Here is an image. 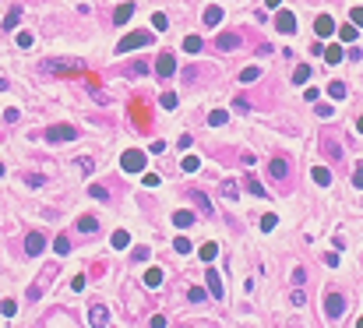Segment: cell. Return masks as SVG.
Masks as SVG:
<instances>
[{"instance_id": "1", "label": "cell", "mask_w": 363, "mask_h": 328, "mask_svg": "<svg viewBox=\"0 0 363 328\" xmlns=\"http://www.w3.org/2000/svg\"><path fill=\"white\" fill-rule=\"evenodd\" d=\"M155 43V35L148 32V28H138V32H131V35H124L120 43H117V53H127V50H141V46H152Z\"/></svg>"}, {"instance_id": "2", "label": "cell", "mask_w": 363, "mask_h": 328, "mask_svg": "<svg viewBox=\"0 0 363 328\" xmlns=\"http://www.w3.org/2000/svg\"><path fill=\"white\" fill-rule=\"evenodd\" d=\"M324 314H328V321H339V318L346 314V297H342L339 289L328 293V300H324Z\"/></svg>"}, {"instance_id": "3", "label": "cell", "mask_w": 363, "mask_h": 328, "mask_svg": "<svg viewBox=\"0 0 363 328\" xmlns=\"http://www.w3.org/2000/svg\"><path fill=\"white\" fill-rule=\"evenodd\" d=\"M74 138H81V131L78 127H67V124H57V127H50L46 131V141H74Z\"/></svg>"}, {"instance_id": "4", "label": "cell", "mask_w": 363, "mask_h": 328, "mask_svg": "<svg viewBox=\"0 0 363 328\" xmlns=\"http://www.w3.org/2000/svg\"><path fill=\"white\" fill-rule=\"evenodd\" d=\"M145 152H134V149H131V152H124V159H120V169H124V173H141V169H145Z\"/></svg>"}, {"instance_id": "5", "label": "cell", "mask_w": 363, "mask_h": 328, "mask_svg": "<svg viewBox=\"0 0 363 328\" xmlns=\"http://www.w3.org/2000/svg\"><path fill=\"white\" fill-rule=\"evenodd\" d=\"M43 67L53 71V75H57V71H60V75H74V71H81L85 64H81V60H46Z\"/></svg>"}, {"instance_id": "6", "label": "cell", "mask_w": 363, "mask_h": 328, "mask_svg": "<svg viewBox=\"0 0 363 328\" xmlns=\"http://www.w3.org/2000/svg\"><path fill=\"white\" fill-rule=\"evenodd\" d=\"M155 75H159V78H173V75H176V60H173V53H169V50L155 60Z\"/></svg>"}, {"instance_id": "7", "label": "cell", "mask_w": 363, "mask_h": 328, "mask_svg": "<svg viewBox=\"0 0 363 328\" xmlns=\"http://www.w3.org/2000/svg\"><path fill=\"white\" fill-rule=\"evenodd\" d=\"M205 282H208V293H212V297H219V300L226 297V286H222V275H219L215 268H208V275H205Z\"/></svg>"}, {"instance_id": "8", "label": "cell", "mask_w": 363, "mask_h": 328, "mask_svg": "<svg viewBox=\"0 0 363 328\" xmlns=\"http://www.w3.org/2000/svg\"><path fill=\"white\" fill-rule=\"evenodd\" d=\"M88 325H95V328H106V325H110V311H106L102 304H95V307L88 311Z\"/></svg>"}, {"instance_id": "9", "label": "cell", "mask_w": 363, "mask_h": 328, "mask_svg": "<svg viewBox=\"0 0 363 328\" xmlns=\"http://www.w3.org/2000/svg\"><path fill=\"white\" fill-rule=\"evenodd\" d=\"M43 247H46V237H43V233H28V237H25V254H28V258H35Z\"/></svg>"}, {"instance_id": "10", "label": "cell", "mask_w": 363, "mask_h": 328, "mask_svg": "<svg viewBox=\"0 0 363 328\" xmlns=\"http://www.w3.org/2000/svg\"><path fill=\"white\" fill-rule=\"evenodd\" d=\"M314 32H317L321 39H324V35H332V32H335V21H332V14H321V18L314 21Z\"/></svg>"}, {"instance_id": "11", "label": "cell", "mask_w": 363, "mask_h": 328, "mask_svg": "<svg viewBox=\"0 0 363 328\" xmlns=\"http://www.w3.org/2000/svg\"><path fill=\"white\" fill-rule=\"evenodd\" d=\"M236 46H240V35H236V32H222V35H219V50H222V53H233Z\"/></svg>"}, {"instance_id": "12", "label": "cell", "mask_w": 363, "mask_h": 328, "mask_svg": "<svg viewBox=\"0 0 363 328\" xmlns=\"http://www.w3.org/2000/svg\"><path fill=\"white\" fill-rule=\"evenodd\" d=\"M275 25H279V32L293 35V32H296V18H293V11H282V14L275 18Z\"/></svg>"}, {"instance_id": "13", "label": "cell", "mask_w": 363, "mask_h": 328, "mask_svg": "<svg viewBox=\"0 0 363 328\" xmlns=\"http://www.w3.org/2000/svg\"><path fill=\"white\" fill-rule=\"evenodd\" d=\"M268 169H272V176H275V180H286V176H289V163H286V159H272Z\"/></svg>"}, {"instance_id": "14", "label": "cell", "mask_w": 363, "mask_h": 328, "mask_svg": "<svg viewBox=\"0 0 363 328\" xmlns=\"http://www.w3.org/2000/svg\"><path fill=\"white\" fill-rule=\"evenodd\" d=\"M131 14H134V4H120V7L113 11V25H124Z\"/></svg>"}, {"instance_id": "15", "label": "cell", "mask_w": 363, "mask_h": 328, "mask_svg": "<svg viewBox=\"0 0 363 328\" xmlns=\"http://www.w3.org/2000/svg\"><path fill=\"white\" fill-rule=\"evenodd\" d=\"M219 21H222V7H219V4H212V7H205V25H212V28H215Z\"/></svg>"}, {"instance_id": "16", "label": "cell", "mask_w": 363, "mask_h": 328, "mask_svg": "<svg viewBox=\"0 0 363 328\" xmlns=\"http://www.w3.org/2000/svg\"><path fill=\"white\" fill-rule=\"evenodd\" d=\"M342 57H346V53H342V46H328V50H324V60H328V67L342 64Z\"/></svg>"}, {"instance_id": "17", "label": "cell", "mask_w": 363, "mask_h": 328, "mask_svg": "<svg viewBox=\"0 0 363 328\" xmlns=\"http://www.w3.org/2000/svg\"><path fill=\"white\" fill-rule=\"evenodd\" d=\"M78 230H81V233H95V230H99V219H95V215H81V219H78Z\"/></svg>"}, {"instance_id": "18", "label": "cell", "mask_w": 363, "mask_h": 328, "mask_svg": "<svg viewBox=\"0 0 363 328\" xmlns=\"http://www.w3.org/2000/svg\"><path fill=\"white\" fill-rule=\"evenodd\" d=\"M314 184H317V187H328V184H332V173H328L324 166H317V169H314Z\"/></svg>"}, {"instance_id": "19", "label": "cell", "mask_w": 363, "mask_h": 328, "mask_svg": "<svg viewBox=\"0 0 363 328\" xmlns=\"http://www.w3.org/2000/svg\"><path fill=\"white\" fill-rule=\"evenodd\" d=\"M173 223H176V226L184 230V226H191V223H194V212H187V208H180V212L173 215Z\"/></svg>"}, {"instance_id": "20", "label": "cell", "mask_w": 363, "mask_h": 328, "mask_svg": "<svg viewBox=\"0 0 363 328\" xmlns=\"http://www.w3.org/2000/svg\"><path fill=\"white\" fill-rule=\"evenodd\" d=\"M18 21H21V7H11V11H7V18H4V28H14Z\"/></svg>"}, {"instance_id": "21", "label": "cell", "mask_w": 363, "mask_h": 328, "mask_svg": "<svg viewBox=\"0 0 363 328\" xmlns=\"http://www.w3.org/2000/svg\"><path fill=\"white\" fill-rule=\"evenodd\" d=\"M236 194H240V187H236L233 180H222V198H229V201H236Z\"/></svg>"}, {"instance_id": "22", "label": "cell", "mask_w": 363, "mask_h": 328, "mask_svg": "<svg viewBox=\"0 0 363 328\" xmlns=\"http://www.w3.org/2000/svg\"><path fill=\"white\" fill-rule=\"evenodd\" d=\"M247 191H250L254 198H268V191H265V187H261V184H258L254 176H247Z\"/></svg>"}, {"instance_id": "23", "label": "cell", "mask_w": 363, "mask_h": 328, "mask_svg": "<svg viewBox=\"0 0 363 328\" xmlns=\"http://www.w3.org/2000/svg\"><path fill=\"white\" fill-rule=\"evenodd\" d=\"M328 95H332L335 102H339V99H346V85H342V82H332V85H328Z\"/></svg>"}, {"instance_id": "24", "label": "cell", "mask_w": 363, "mask_h": 328, "mask_svg": "<svg viewBox=\"0 0 363 328\" xmlns=\"http://www.w3.org/2000/svg\"><path fill=\"white\" fill-rule=\"evenodd\" d=\"M162 282V268H148L145 272V286H159Z\"/></svg>"}, {"instance_id": "25", "label": "cell", "mask_w": 363, "mask_h": 328, "mask_svg": "<svg viewBox=\"0 0 363 328\" xmlns=\"http://www.w3.org/2000/svg\"><path fill=\"white\" fill-rule=\"evenodd\" d=\"M53 250H57L60 258H64V254H71V240H67V237H57V240H53Z\"/></svg>"}, {"instance_id": "26", "label": "cell", "mask_w": 363, "mask_h": 328, "mask_svg": "<svg viewBox=\"0 0 363 328\" xmlns=\"http://www.w3.org/2000/svg\"><path fill=\"white\" fill-rule=\"evenodd\" d=\"M166 25H169V18H166L162 11H155V14H152V28H155V32H162Z\"/></svg>"}, {"instance_id": "27", "label": "cell", "mask_w": 363, "mask_h": 328, "mask_svg": "<svg viewBox=\"0 0 363 328\" xmlns=\"http://www.w3.org/2000/svg\"><path fill=\"white\" fill-rule=\"evenodd\" d=\"M184 50H187V53H201V39H198V35H187V39H184Z\"/></svg>"}, {"instance_id": "28", "label": "cell", "mask_w": 363, "mask_h": 328, "mask_svg": "<svg viewBox=\"0 0 363 328\" xmlns=\"http://www.w3.org/2000/svg\"><path fill=\"white\" fill-rule=\"evenodd\" d=\"M159 106H162V110H176V95H173V92H162V95H159Z\"/></svg>"}, {"instance_id": "29", "label": "cell", "mask_w": 363, "mask_h": 328, "mask_svg": "<svg viewBox=\"0 0 363 328\" xmlns=\"http://www.w3.org/2000/svg\"><path fill=\"white\" fill-rule=\"evenodd\" d=\"M88 194H92L95 201H110V191H106V187H99V184H92V187H88Z\"/></svg>"}, {"instance_id": "30", "label": "cell", "mask_w": 363, "mask_h": 328, "mask_svg": "<svg viewBox=\"0 0 363 328\" xmlns=\"http://www.w3.org/2000/svg\"><path fill=\"white\" fill-rule=\"evenodd\" d=\"M194 201H198V208H201L205 215H212V201H208V194H201V191H198V194H194Z\"/></svg>"}, {"instance_id": "31", "label": "cell", "mask_w": 363, "mask_h": 328, "mask_svg": "<svg viewBox=\"0 0 363 328\" xmlns=\"http://www.w3.org/2000/svg\"><path fill=\"white\" fill-rule=\"evenodd\" d=\"M127 244H131V237H127L124 230H117V233H113V247H117V250H124Z\"/></svg>"}, {"instance_id": "32", "label": "cell", "mask_w": 363, "mask_h": 328, "mask_svg": "<svg viewBox=\"0 0 363 328\" xmlns=\"http://www.w3.org/2000/svg\"><path fill=\"white\" fill-rule=\"evenodd\" d=\"M14 43H18L21 50H28V46L35 43V35H32V32H18V39H14Z\"/></svg>"}, {"instance_id": "33", "label": "cell", "mask_w": 363, "mask_h": 328, "mask_svg": "<svg viewBox=\"0 0 363 328\" xmlns=\"http://www.w3.org/2000/svg\"><path fill=\"white\" fill-rule=\"evenodd\" d=\"M208 124H212V127H222V124H226V113H222V110H212V113H208Z\"/></svg>"}, {"instance_id": "34", "label": "cell", "mask_w": 363, "mask_h": 328, "mask_svg": "<svg viewBox=\"0 0 363 328\" xmlns=\"http://www.w3.org/2000/svg\"><path fill=\"white\" fill-rule=\"evenodd\" d=\"M173 247H176V254H191V240H187V237H176Z\"/></svg>"}, {"instance_id": "35", "label": "cell", "mask_w": 363, "mask_h": 328, "mask_svg": "<svg viewBox=\"0 0 363 328\" xmlns=\"http://www.w3.org/2000/svg\"><path fill=\"white\" fill-rule=\"evenodd\" d=\"M258 75H261V67H243V71H240V82H254Z\"/></svg>"}, {"instance_id": "36", "label": "cell", "mask_w": 363, "mask_h": 328, "mask_svg": "<svg viewBox=\"0 0 363 328\" xmlns=\"http://www.w3.org/2000/svg\"><path fill=\"white\" fill-rule=\"evenodd\" d=\"M307 78H310V67H296V71H293V82L296 85H303Z\"/></svg>"}, {"instance_id": "37", "label": "cell", "mask_w": 363, "mask_h": 328, "mask_svg": "<svg viewBox=\"0 0 363 328\" xmlns=\"http://www.w3.org/2000/svg\"><path fill=\"white\" fill-rule=\"evenodd\" d=\"M148 67H152V64L138 60V64H131V67H127V75H148Z\"/></svg>"}, {"instance_id": "38", "label": "cell", "mask_w": 363, "mask_h": 328, "mask_svg": "<svg viewBox=\"0 0 363 328\" xmlns=\"http://www.w3.org/2000/svg\"><path fill=\"white\" fill-rule=\"evenodd\" d=\"M215 254H219V247H215V244H205V247H201V261H212Z\"/></svg>"}, {"instance_id": "39", "label": "cell", "mask_w": 363, "mask_h": 328, "mask_svg": "<svg viewBox=\"0 0 363 328\" xmlns=\"http://www.w3.org/2000/svg\"><path fill=\"white\" fill-rule=\"evenodd\" d=\"M180 166H184V173H194V169H198L201 163H198V156H187V159H184Z\"/></svg>"}, {"instance_id": "40", "label": "cell", "mask_w": 363, "mask_h": 328, "mask_svg": "<svg viewBox=\"0 0 363 328\" xmlns=\"http://www.w3.org/2000/svg\"><path fill=\"white\" fill-rule=\"evenodd\" d=\"M275 226H279V219H275V215H265V219H261V230H265V233H272Z\"/></svg>"}, {"instance_id": "41", "label": "cell", "mask_w": 363, "mask_h": 328, "mask_svg": "<svg viewBox=\"0 0 363 328\" xmlns=\"http://www.w3.org/2000/svg\"><path fill=\"white\" fill-rule=\"evenodd\" d=\"M289 300L296 304V307H303V304H307V293H303V289L296 286V289H293V297H289Z\"/></svg>"}, {"instance_id": "42", "label": "cell", "mask_w": 363, "mask_h": 328, "mask_svg": "<svg viewBox=\"0 0 363 328\" xmlns=\"http://www.w3.org/2000/svg\"><path fill=\"white\" fill-rule=\"evenodd\" d=\"M131 258H134L138 265H141V261H148V247H134V250H131Z\"/></svg>"}, {"instance_id": "43", "label": "cell", "mask_w": 363, "mask_h": 328, "mask_svg": "<svg viewBox=\"0 0 363 328\" xmlns=\"http://www.w3.org/2000/svg\"><path fill=\"white\" fill-rule=\"evenodd\" d=\"M339 35H342V39H346V43H353V39H356V25H346V28H342V32H339Z\"/></svg>"}, {"instance_id": "44", "label": "cell", "mask_w": 363, "mask_h": 328, "mask_svg": "<svg viewBox=\"0 0 363 328\" xmlns=\"http://www.w3.org/2000/svg\"><path fill=\"white\" fill-rule=\"evenodd\" d=\"M78 169H81V173H92L95 163H92V159H78Z\"/></svg>"}, {"instance_id": "45", "label": "cell", "mask_w": 363, "mask_h": 328, "mask_svg": "<svg viewBox=\"0 0 363 328\" xmlns=\"http://www.w3.org/2000/svg\"><path fill=\"white\" fill-rule=\"evenodd\" d=\"M349 18H353V25H363V7H353Z\"/></svg>"}, {"instance_id": "46", "label": "cell", "mask_w": 363, "mask_h": 328, "mask_svg": "<svg viewBox=\"0 0 363 328\" xmlns=\"http://www.w3.org/2000/svg\"><path fill=\"white\" fill-rule=\"evenodd\" d=\"M303 279H307V268H293V282H296V286H300V282H303Z\"/></svg>"}, {"instance_id": "47", "label": "cell", "mask_w": 363, "mask_h": 328, "mask_svg": "<svg viewBox=\"0 0 363 328\" xmlns=\"http://www.w3.org/2000/svg\"><path fill=\"white\" fill-rule=\"evenodd\" d=\"M353 184H356V187H360V191H363V163L356 166V173H353Z\"/></svg>"}, {"instance_id": "48", "label": "cell", "mask_w": 363, "mask_h": 328, "mask_svg": "<svg viewBox=\"0 0 363 328\" xmlns=\"http://www.w3.org/2000/svg\"><path fill=\"white\" fill-rule=\"evenodd\" d=\"M317 117H332V106L328 102H317Z\"/></svg>"}, {"instance_id": "49", "label": "cell", "mask_w": 363, "mask_h": 328, "mask_svg": "<svg viewBox=\"0 0 363 328\" xmlns=\"http://www.w3.org/2000/svg\"><path fill=\"white\" fill-rule=\"evenodd\" d=\"M43 180H46V176H39V173H32V176H28V187H43Z\"/></svg>"}, {"instance_id": "50", "label": "cell", "mask_w": 363, "mask_h": 328, "mask_svg": "<svg viewBox=\"0 0 363 328\" xmlns=\"http://www.w3.org/2000/svg\"><path fill=\"white\" fill-rule=\"evenodd\" d=\"M191 300H194V304H201V300H205V289H198V286H194V289H191Z\"/></svg>"}, {"instance_id": "51", "label": "cell", "mask_w": 363, "mask_h": 328, "mask_svg": "<svg viewBox=\"0 0 363 328\" xmlns=\"http://www.w3.org/2000/svg\"><path fill=\"white\" fill-rule=\"evenodd\" d=\"M0 311H4V314H7V318H11V314H14V311H18V307H14V300H4V307H0Z\"/></svg>"}, {"instance_id": "52", "label": "cell", "mask_w": 363, "mask_h": 328, "mask_svg": "<svg viewBox=\"0 0 363 328\" xmlns=\"http://www.w3.org/2000/svg\"><path fill=\"white\" fill-rule=\"evenodd\" d=\"M0 92H7V78H0Z\"/></svg>"}, {"instance_id": "53", "label": "cell", "mask_w": 363, "mask_h": 328, "mask_svg": "<svg viewBox=\"0 0 363 328\" xmlns=\"http://www.w3.org/2000/svg\"><path fill=\"white\" fill-rule=\"evenodd\" d=\"M356 131H360V134H363V117H360V120H356Z\"/></svg>"}, {"instance_id": "54", "label": "cell", "mask_w": 363, "mask_h": 328, "mask_svg": "<svg viewBox=\"0 0 363 328\" xmlns=\"http://www.w3.org/2000/svg\"><path fill=\"white\" fill-rule=\"evenodd\" d=\"M356 328H363V318H360V321H356Z\"/></svg>"}]
</instances>
